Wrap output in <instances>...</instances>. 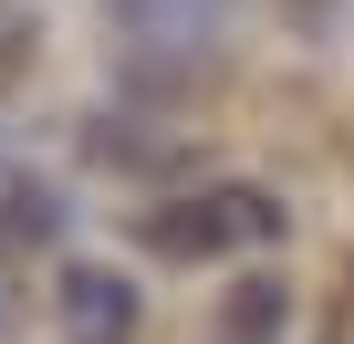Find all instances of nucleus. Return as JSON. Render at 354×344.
<instances>
[{
  "label": "nucleus",
  "instance_id": "obj_4",
  "mask_svg": "<svg viewBox=\"0 0 354 344\" xmlns=\"http://www.w3.org/2000/svg\"><path fill=\"white\" fill-rule=\"evenodd\" d=\"M63 230V188L53 178H0V261H21Z\"/></svg>",
  "mask_w": 354,
  "mask_h": 344
},
{
  "label": "nucleus",
  "instance_id": "obj_2",
  "mask_svg": "<svg viewBox=\"0 0 354 344\" xmlns=\"http://www.w3.org/2000/svg\"><path fill=\"white\" fill-rule=\"evenodd\" d=\"M219 32H230V0H115V42L156 73L219 53Z\"/></svg>",
  "mask_w": 354,
  "mask_h": 344
},
{
  "label": "nucleus",
  "instance_id": "obj_1",
  "mask_svg": "<svg viewBox=\"0 0 354 344\" xmlns=\"http://www.w3.org/2000/svg\"><path fill=\"white\" fill-rule=\"evenodd\" d=\"M125 240L146 261H240V251H271L281 240V199L271 188H240V178H209V188L146 199L125 219Z\"/></svg>",
  "mask_w": 354,
  "mask_h": 344
},
{
  "label": "nucleus",
  "instance_id": "obj_3",
  "mask_svg": "<svg viewBox=\"0 0 354 344\" xmlns=\"http://www.w3.org/2000/svg\"><path fill=\"white\" fill-rule=\"evenodd\" d=\"M63 334L73 344H125L136 334V282L104 261H63Z\"/></svg>",
  "mask_w": 354,
  "mask_h": 344
},
{
  "label": "nucleus",
  "instance_id": "obj_5",
  "mask_svg": "<svg viewBox=\"0 0 354 344\" xmlns=\"http://www.w3.org/2000/svg\"><path fill=\"white\" fill-rule=\"evenodd\" d=\"M271 313H281V282H271V271H250V292L219 313V344H261V334H271Z\"/></svg>",
  "mask_w": 354,
  "mask_h": 344
}]
</instances>
